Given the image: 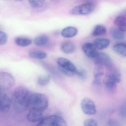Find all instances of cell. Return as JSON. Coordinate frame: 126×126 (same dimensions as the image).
Returning <instances> with one entry per match:
<instances>
[{"mask_svg":"<svg viewBox=\"0 0 126 126\" xmlns=\"http://www.w3.org/2000/svg\"><path fill=\"white\" fill-rule=\"evenodd\" d=\"M15 84V80L12 75L7 72H0V92H5Z\"/></svg>","mask_w":126,"mask_h":126,"instance_id":"cell-7","label":"cell"},{"mask_svg":"<svg viewBox=\"0 0 126 126\" xmlns=\"http://www.w3.org/2000/svg\"><path fill=\"white\" fill-rule=\"evenodd\" d=\"M105 77L119 83L121 81V76L120 72L119 70L115 67L109 69L107 70V72Z\"/></svg>","mask_w":126,"mask_h":126,"instance_id":"cell-10","label":"cell"},{"mask_svg":"<svg viewBox=\"0 0 126 126\" xmlns=\"http://www.w3.org/2000/svg\"><path fill=\"white\" fill-rule=\"evenodd\" d=\"M110 33L112 38L117 40H123L126 37L124 33L115 27H112L110 29Z\"/></svg>","mask_w":126,"mask_h":126,"instance_id":"cell-17","label":"cell"},{"mask_svg":"<svg viewBox=\"0 0 126 126\" xmlns=\"http://www.w3.org/2000/svg\"><path fill=\"white\" fill-rule=\"evenodd\" d=\"M15 42L18 46L24 47L30 45L32 44V40L26 37H18L16 38Z\"/></svg>","mask_w":126,"mask_h":126,"instance_id":"cell-21","label":"cell"},{"mask_svg":"<svg viewBox=\"0 0 126 126\" xmlns=\"http://www.w3.org/2000/svg\"><path fill=\"white\" fill-rule=\"evenodd\" d=\"M7 41V35L4 32L0 31V45L5 44Z\"/></svg>","mask_w":126,"mask_h":126,"instance_id":"cell-28","label":"cell"},{"mask_svg":"<svg viewBox=\"0 0 126 126\" xmlns=\"http://www.w3.org/2000/svg\"><path fill=\"white\" fill-rule=\"evenodd\" d=\"M106 27L102 25L98 24L95 27L92 32V35L94 36L104 35L106 33Z\"/></svg>","mask_w":126,"mask_h":126,"instance_id":"cell-23","label":"cell"},{"mask_svg":"<svg viewBox=\"0 0 126 126\" xmlns=\"http://www.w3.org/2000/svg\"><path fill=\"white\" fill-rule=\"evenodd\" d=\"M48 100L44 94L40 93L31 94L27 103V109L29 111L43 112L48 107Z\"/></svg>","mask_w":126,"mask_h":126,"instance_id":"cell-2","label":"cell"},{"mask_svg":"<svg viewBox=\"0 0 126 126\" xmlns=\"http://www.w3.org/2000/svg\"><path fill=\"white\" fill-rule=\"evenodd\" d=\"M95 9V5L92 2L84 3L73 7L70 13L73 15H87L93 12Z\"/></svg>","mask_w":126,"mask_h":126,"instance_id":"cell-6","label":"cell"},{"mask_svg":"<svg viewBox=\"0 0 126 126\" xmlns=\"http://www.w3.org/2000/svg\"><path fill=\"white\" fill-rule=\"evenodd\" d=\"M105 126H121L117 121L114 119H110L107 122Z\"/></svg>","mask_w":126,"mask_h":126,"instance_id":"cell-31","label":"cell"},{"mask_svg":"<svg viewBox=\"0 0 126 126\" xmlns=\"http://www.w3.org/2000/svg\"><path fill=\"white\" fill-rule=\"evenodd\" d=\"M118 29L121 32L125 33L126 32V23L121 24L118 27Z\"/></svg>","mask_w":126,"mask_h":126,"instance_id":"cell-32","label":"cell"},{"mask_svg":"<svg viewBox=\"0 0 126 126\" xmlns=\"http://www.w3.org/2000/svg\"><path fill=\"white\" fill-rule=\"evenodd\" d=\"M30 6L34 8H39L42 7L45 3L43 0H31L29 1Z\"/></svg>","mask_w":126,"mask_h":126,"instance_id":"cell-25","label":"cell"},{"mask_svg":"<svg viewBox=\"0 0 126 126\" xmlns=\"http://www.w3.org/2000/svg\"><path fill=\"white\" fill-rule=\"evenodd\" d=\"M103 67L95 65L94 70V80L93 84L94 86H99L101 84V79L104 74Z\"/></svg>","mask_w":126,"mask_h":126,"instance_id":"cell-12","label":"cell"},{"mask_svg":"<svg viewBox=\"0 0 126 126\" xmlns=\"http://www.w3.org/2000/svg\"><path fill=\"white\" fill-rule=\"evenodd\" d=\"M57 63L59 70L65 75L73 76L77 73L78 70L68 59L64 58H59L57 60Z\"/></svg>","mask_w":126,"mask_h":126,"instance_id":"cell-3","label":"cell"},{"mask_svg":"<svg viewBox=\"0 0 126 126\" xmlns=\"http://www.w3.org/2000/svg\"><path fill=\"white\" fill-rule=\"evenodd\" d=\"M75 49V46L74 44L69 41L64 42L61 46V50L63 52L67 54L73 53Z\"/></svg>","mask_w":126,"mask_h":126,"instance_id":"cell-18","label":"cell"},{"mask_svg":"<svg viewBox=\"0 0 126 126\" xmlns=\"http://www.w3.org/2000/svg\"><path fill=\"white\" fill-rule=\"evenodd\" d=\"M43 112L29 111L27 115V120L31 123H34L41 120L43 119Z\"/></svg>","mask_w":126,"mask_h":126,"instance_id":"cell-15","label":"cell"},{"mask_svg":"<svg viewBox=\"0 0 126 126\" xmlns=\"http://www.w3.org/2000/svg\"><path fill=\"white\" fill-rule=\"evenodd\" d=\"M82 50L86 56L93 59L98 53L97 49L93 44L87 43L83 45Z\"/></svg>","mask_w":126,"mask_h":126,"instance_id":"cell-11","label":"cell"},{"mask_svg":"<svg viewBox=\"0 0 126 126\" xmlns=\"http://www.w3.org/2000/svg\"><path fill=\"white\" fill-rule=\"evenodd\" d=\"M78 30L74 27L69 26L63 29L61 35L64 37L71 38L75 37L78 34Z\"/></svg>","mask_w":126,"mask_h":126,"instance_id":"cell-16","label":"cell"},{"mask_svg":"<svg viewBox=\"0 0 126 126\" xmlns=\"http://www.w3.org/2000/svg\"><path fill=\"white\" fill-rule=\"evenodd\" d=\"M48 41L49 38L48 36L44 35L37 36L34 39L35 44L39 47L46 45Z\"/></svg>","mask_w":126,"mask_h":126,"instance_id":"cell-20","label":"cell"},{"mask_svg":"<svg viewBox=\"0 0 126 126\" xmlns=\"http://www.w3.org/2000/svg\"><path fill=\"white\" fill-rule=\"evenodd\" d=\"M12 101L5 92H0V112H6L9 110Z\"/></svg>","mask_w":126,"mask_h":126,"instance_id":"cell-9","label":"cell"},{"mask_svg":"<svg viewBox=\"0 0 126 126\" xmlns=\"http://www.w3.org/2000/svg\"><path fill=\"white\" fill-rule=\"evenodd\" d=\"M104 84L106 90L110 94H114L116 91L117 84L116 82L105 77Z\"/></svg>","mask_w":126,"mask_h":126,"instance_id":"cell-14","label":"cell"},{"mask_svg":"<svg viewBox=\"0 0 126 126\" xmlns=\"http://www.w3.org/2000/svg\"><path fill=\"white\" fill-rule=\"evenodd\" d=\"M95 65L106 67L109 69L114 66L112 60L106 53L98 52L95 57L93 58Z\"/></svg>","mask_w":126,"mask_h":126,"instance_id":"cell-5","label":"cell"},{"mask_svg":"<svg viewBox=\"0 0 126 126\" xmlns=\"http://www.w3.org/2000/svg\"><path fill=\"white\" fill-rule=\"evenodd\" d=\"M81 107L84 113L87 115H92L96 114V106L94 101L88 98H84L81 102Z\"/></svg>","mask_w":126,"mask_h":126,"instance_id":"cell-8","label":"cell"},{"mask_svg":"<svg viewBox=\"0 0 126 126\" xmlns=\"http://www.w3.org/2000/svg\"><path fill=\"white\" fill-rule=\"evenodd\" d=\"M30 57L35 59H43L46 58L47 54L46 53L38 50H32L29 53Z\"/></svg>","mask_w":126,"mask_h":126,"instance_id":"cell-22","label":"cell"},{"mask_svg":"<svg viewBox=\"0 0 126 126\" xmlns=\"http://www.w3.org/2000/svg\"><path fill=\"white\" fill-rule=\"evenodd\" d=\"M30 92L26 88L22 86L16 88L13 93V104L15 110L22 112L27 109V103Z\"/></svg>","mask_w":126,"mask_h":126,"instance_id":"cell-1","label":"cell"},{"mask_svg":"<svg viewBox=\"0 0 126 126\" xmlns=\"http://www.w3.org/2000/svg\"><path fill=\"white\" fill-rule=\"evenodd\" d=\"M36 126H66V124L62 117L52 115L42 119Z\"/></svg>","mask_w":126,"mask_h":126,"instance_id":"cell-4","label":"cell"},{"mask_svg":"<svg viewBox=\"0 0 126 126\" xmlns=\"http://www.w3.org/2000/svg\"><path fill=\"white\" fill-rule=\"evenodd\" d=\"M113 50L115 52L122 56L126 57V44L118 43L114 45Z\"/></svg>","mask_w":126,"mask_h":126,"instance_id":"cell-19","label":"cell"},{"mask_svg":"<svg viewBox=\"0 0 126 126\" xmlns=\"http://www.w3.org/2000/svg\"><path fill=\"white\" fill-rule=\"evenodd\" d=\"M120 117L123 118H126V100L123 101L120 106L119 109Z\"/></svg>","mask_w":126,"mask_h":126,"instance_id":"cell-26","label":"cell"},{"mask_svg":"<svg viewBox=\"0 0 126 126\" xmlns=\"http://www.w3.org/2000/svg\"><path fill=\"white\" fill-rule=\"evenodd\" d=\"M51 76L49 75H43L39 77L38 80V82L41 86H45L47 85L50 81Z\"/></svg>","mask_w":126,"mask_h":126,"instance_id":"cell-24","label":"cell"},{"mask_svg":"<svg viewBox=\"0 0 126 126\" xmlns=\"http://www.w3.org/2000/svg\"><path fill=\"white\" fill-rule=\"evenodd\" d=\"M84 126H98L96 120L93 119L86 120L84 123Z\"/></svg>","mask_w":126,"mask_h":126,"instance_id":"cell-29","label":"cell"},{"mask_svg":"<svg viewBox=\"0 0 126 126\" xmlns=\"http://www.w3.org/2000/svg\"><path fill=\"white\" fill-rule=\"evenodd\" d=\"M110 41L109 39L106 38H97L94 40V46L96 49L102 50L106 49L109 46Z\"/></svg>","mask_w":126,"mask_h":126,"instance_id":"cell-13","label":"cell"},{"mask_svg":"<svg viewBox=\"0 0 126 126\" xmlns=\"http://www.w3.org/2000/svg\"><path fill=\"white\" fill-rule=\"evenodd\" d=\"M125 23H126V18L124 16H119L116 17L114 20L115 24L118 27Z\"/></svg>","mask_w":126,"mask_h":126,"instance_id":"cell-27","label":"cell"},{"mask_svg":"<svg viewBox=\"0 0 126 126\" xmlns=\"http://www.w3.org/2000/svg\"><path fill=\"white\" fill-rule=\"evenodd\" d=\"M76 74L82 80H86L87 77L86 72L83 69L78 70Z\"/></svg>","mask_w":126,"mask_h":126,"instance_id":"cell-30","label":"cell"},{"mask_svg":"<svg viewBox=\"0 0 126 126\" xmlns=\"http://www.w3.org/2000/svg\"></svg>","mask_w":126,"mask_h":126,"instance_id":"cell-33","label":"cell"}]
</instances>
